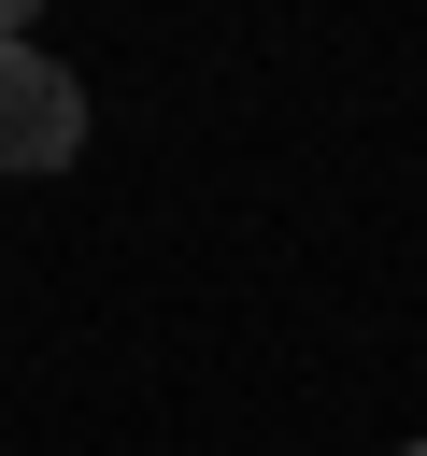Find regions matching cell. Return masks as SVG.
Listing matches in <instances>:
<instances>
[{
	"label": "cell",
	"mask_w": 427,
	"mask_h": 456,
	"mask_svg": "<svg viewBox=\"0 0 427 456\" xmlns=\"http://www.w3.org/2000/svg\"><path fill=\"white\" fill-rule=\"evenodd\" d=\"M71 157H85V86L43 43H14L0 57V171H71Z\"/></svg>",
	"instance_id": "6da1fadb"
},
{
	"label": "cell",
	"mask_w": 427,
	"mask_h": 456,
	"mask_svg": "<svg viewBox=\"0 0 427 456\" xmlns=\"http://www.w3.org/2000/svg\"><path fill=\"white\" fill-rule=\"evenodd\" d=\"M399 456H427V442H399Z\"/></svg>",
	"instance_id": "7a4b0ae2"
}]
</instances>
